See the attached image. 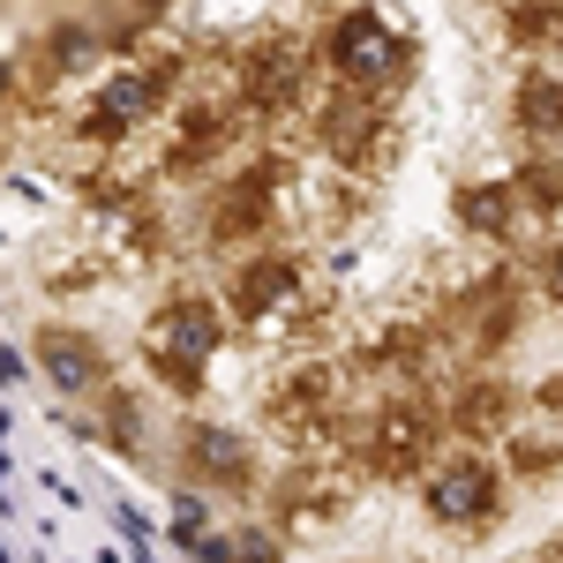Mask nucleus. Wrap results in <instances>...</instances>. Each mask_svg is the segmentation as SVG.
Returning a JSON list of instances; mask_svg holds the SVG:
<instances>
[{
	"label": "nucleus",
	"mask_w": 563,
	"mask_h": 563,
	"mask_svg": "<svg viewBox=\"0 0 563 563\" xmlns=\"http://www.w3.org/2000/svg\"><path fill=\"white\" fill-rule=\"evenodd\" d=\"M474 496H481V481H474V474L443 481V511H474Z\"/></svg>",
	"instance_id": "f257e3e1"
},
{
	"label": "nucleus",
	"mask_w": 563,
	"mask_h": 563,
	"mask_svg": "<svg viewBox=\"0 0 563 563\" xmlns=\"http://www.w3.org/2000/svg\"><path fill=\"white\" fill-rule=\"evenodd\" d=\"M556 294H563V263H556Z\"/></svg>",
	"instance_id": "f03ea898"
}]
</instances>
